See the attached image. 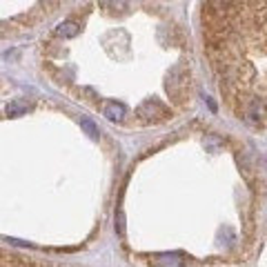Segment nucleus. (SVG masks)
I'll return each instance as SVG.
<instances>
[{
    "label": "nucleus",
    "mask_w": 267,
    "mask_h": 267,
    "mask_svg": "<svg viewBox=\"0 0 267 267\" xmlns=\"http://www.w3.org/2000/svg\"><path fill=\"white\" fill-rule=\"evenodd\" d=\"M0 267H65V265L49 263V261H38V258H29V256H22V254L0 249Z\"/></svg>",
    "instance_id": "nucleus-2"
},
{
    "label": "nucleus",
    "mask_w": 267,
    "mask_h": 267,
    "mask_svg": "<svg viewBox=\"0 0 267 267\" xmlns=\"http://www.w3.org/2000/svg\"><path fill=\"white\" fill-rule=\"evenodd\" d=\"M27 109H29V103H27V98H14L9 103V105L5 107L7 116H11V118H18V116H25Z\"/></svg>",
    "instance_id": "nucleus-4"
},
{
    "label": "nucleus",
    "mask_w": 267,
    "mask_h": 267,
    "mask_svg": "<svg viewBox=\"0 0 267 267\" xmlns=\"http://www.w3.org/2000/svg\"><path fill=\"white\" fill-rule=\"evenodd\" d=\"M80 129H85V131H87V136H89V138H94V141L100 136L98 125H96L94 121H89V118H83V121H80Z\"/></svg>",
    "instance_id": "nucleus-6"
},
{
    "label": "nucleus",
    "mask_w": 267,
    "mask_h": 267,
    "mask_svg": "<svg viewBox=\"0 0 267 267\" xmlns=\"http://www.w3.org/2000/svg\"><path fill=\"white\" fill-rule=\"evenodd\" d=\"M205 47L230 111L267 129V0L234 2L227 16L207 22Z\"/></svg>",
    "instance_id": "nucleus-1"
},
{
    "label": "nucleus",
    "mask_w": 267,
    "mask_h": 267,
    "mask_svg": "<svg viewBox=\"0 0 267 267\" xmlns=\"http://www.w3.org/2000/svg\"><path fill=\"white\" fill-rule=\"evenodd\" d=\"M231 7H234V0H207V11H210L207 20H218L227 16Z\"/></svg>",
    "instance_id": "nucleus-3"
},
{
    "label": "nucleus",
    "mask_w": 267,
    "mask_h": 267,
    "mask_svg": "<svg viewBox=\"0 0 267 267\" xmlns=\"http://www.w3.org/2000/svg\"><path fill=\"white\" fill-rule=\"evenodd\" d=\"M78 34V25L73 20H65V22H60V25L56 27V36L58 38H73Z\"/></svg>",
    "instance_id": "nucleus-5"
}]
</instances>
